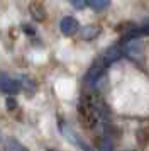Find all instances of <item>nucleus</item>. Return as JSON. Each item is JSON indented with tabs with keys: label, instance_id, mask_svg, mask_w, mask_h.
Wrapping results in <instances>:
<instances>
[{
	"label": "nucleus",
	"instance_id": "nucleus-1",
	"mask_svg": "<svg viewBox=\"0 0 149 151\" xmlns=\"http://www.w3.org/2000/svg\"><path fill=\"white\" fill-rule=\"evenodd\" d=\"M20 88H22V85L19 80H14L7 75H0V92L14 95V93H19Z\"/></svg>",
	"mask_w": 149,
	"mask_h": 151
},
{
	"label": "nucleus",
	"instance_id": "nucleus-2",
	"mask_svg": "<svg viewBox=\"0 0 149 151\" xmlns=\"http://www.w3.org/2000/svg\"><path fill=\"white\" fill-rule=\"evenodd\" d=\"M59 29L64 36H73L80 31V24L74 17H63L59 22Z\"/></svg>",
	"mask_w": 149,
	"mask_h": 151
},
{
	"label": "nucleus",
	"instance_id": "nucleus-3",
	"mask_svg": "<svg viewBox=\"0 0 149 151\" xmlns=\"http://www.w3.org/2000/svg\"><path fill=\"white\" fill-rule=\"evenodd\" d=\"M105 68H107V65H105V61L102 60V58H98L97 61L90 66V70H88V73H87V80L90 83H95L98 78L102 76V73L105 71Z\"/></svg>",
	"mask_w": 149,
	"mask_h": 151
},
{
	"label": "nucleus",
	"instance_id": "nucleus-4",
	"mask_svg": "<svg viewBox=\"0 0 149 151\" xmlns=\"http://www.w3.org/2000/svg\"><path fill=\"white\" fill-rule=\"evenodd\" d=\"M125 53L129 56H132L135 60H139L142 56V44L141 41H129L127 46H125Z\"/></svg>",
	"mask_w": 149,
	"mask_h": 151
},
{
	"label": "nucleus",
	"instance_id": "nucleus-5",
	"mask_svg": "<svg viewBox=\"0 0 149 151\" xmlns=\"http://www.w3.org/2000/svg\"><path fill=\"white\" fill-rule=\"evenodd\" d=\"M83 2H85L90 9H93L97 12H102V10H105V9L110 7V2H112V0H83Z\"/></svg>",
	"mask_w": 149,
	"mask_h": 151
},
{
	"label": "nucleus",
	"instance_id": "nucleus-6",
	"mask_svg": "<svg viewBox=\"0 0 149 151\" xmlns=\"http://www.w3.org/2000/svg\"><path fill=\"white\" fill-rule=\"evenodd\" d=\"M119 58H120V51H119V48H114V46H112V48H108L107 51H105V55L102 56V60L105 61L107 66H108V65H112L114 61H117Z\"/></svg>",
	"mask_w": 149,
	"mask_h": 151
},
{
	"label": "nucleus",
	"instance_id": "nucleus-7",
	"mask_svg": "<svg viewBox=\"0 0 149 151\" xmlns=\"http://www.w3.org/2000/svg\"><path fill=\"white\" fill-rule=\"evenodd\" d=\"M98 34H100V27H97V26H88V27L81 29V37L83 39H93Z\"/></svg>",
	"mask_w": 149,
	"mask_h": 151
},
{
	"label": "nucleus",
	"instance_id": "nucleus-8",
	"mask_svg": "<svg viewBox=\"0 0 149 151\" xmlns=\"http://www.w3.org/2000/svg\"><path fill=\"white\" fill-rule=\"evenodd\" d=\"M63 132H64V134H68V136L71 137V139H74V141H76V144H78V146H80V148H81L83 151H95V150H92L90 146H87V144L83 143V141H81V139H80L78 136H74V134H69V132H68L66 129H63Z\"/></svg>",
	"mask_w": 149,
	"mask_h": 151
},
{
	"label": "nucleus",
	"instance_id": "nucleus-9",
	"mask_svg": "<svg viewBox=\"0 0 149 151\" xmlns=\"http://www.w3.org/2000/svg\"><path fill=\"white\" fill-rule=\"evenodd\" d=\"M31 12H36V5H31ZM36 19H37V21H42V19H44V10H42V9L37 12Z\"/></svg>",
	"mask_w": 149,
	"mask_h": 151
},
{
	"label": "nucleus",
	"instance_id": "nucleus-10",
	"mask_svg": "<svg viewBox=\"0 0 149 151\" xmlns=\"http://www.w3.org/2000/svg\"><path fill=\"white\" fill-rule=\"evenodd\" d=\"M7 107L9 109H15V100L14 99H7Z\"/></svg>",
	"mask_w": 149,
	"mask_h": 151
},
{
	"label": "nucleus",
	"instance_id": "nucleus-11",
	"mask_svg": "<svg viewBox=\"0 0 149 151\" xmlns=\"http://www.w3.org/2000/svg\"><path fill=\"white\" fill-rule=\"evenodd\" d=\"M47 151H54V150H47Z\"/></svg>",
	"mask_w": 149,
	"mask_h": 151
},
{
	"label": "nucleus",
	"instance_id": "nucleus-12",
	"mask_svg": "<svg viewBox=\"0 0 149 151\" xmlns=\"http://www.w3.org/2000/svg\"><path fill=\"white\" fill-rule=\"evenodd\" d=\"M0 139H2V134H0Z\"/></svg>",
	"mask_w": 149,
	"mask_h": 151
},
{
	"label": "nucleus",
	"instance_id": "nucleus-13",
	"mask_svg": "<svg viewBox=\"0 0 149 151\" xmlns=\"http://www.w3.org/2000/svg\"><path fill=\"white\" fill-rule=\"evenodd\" d=\"M129 151H130V150H129Z\"/></svg>",
	"mask_w": 149,
	"mask_h": 151
}]
</instances>
